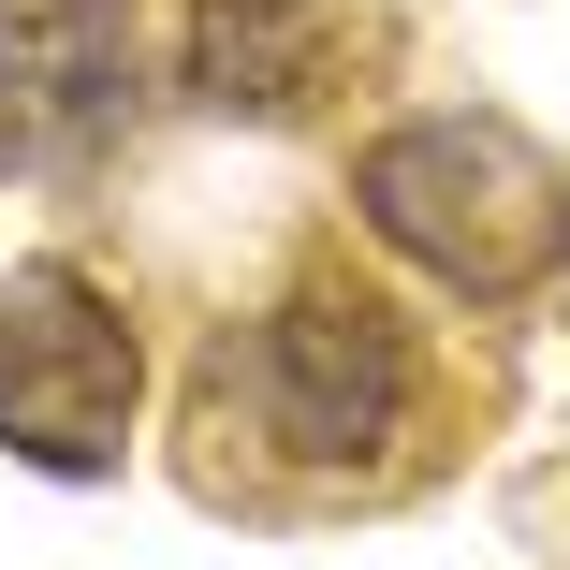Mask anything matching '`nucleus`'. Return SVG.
Listing matches in <instances>:
<instances>
[{
    "label": "nucleus",
    "mask_w": 570,
    "mask_h": 570,
    "mask_svg": "<svg viewBox=\"0 0 570 570\" xmlns=\"http://www.w3.org/2000/svg\"><path fill=\"white\" fill-rule=\"evenodd\" d=\"M205 395H219V424H249L264 469H293V483H381L410 453V424H424V395H439V366H424V322L352 249H322V264H293L205 352Z\"/></svg>",
    "instance_id": "obj_1"
},
{
    "label": "nucleus",
    "mask_w": 570,
    "mask_h": 570,
    "mask_svg": "<svg viewBox=\"0 0 570 570\" xmlns=\"http://www.w3.org/2000/svg\"><path fill=\"white\" fill-rule=\"evenodd\" d=\"M352 219H366L381 264L439 278L453 307H527L570 278V161L498 102H424V118L366 132Z\"/></svg>",
    "instance_id": "obj_2"
},
{
    "label": "nucleus",
    "mask_w": 570,
    "mask_h": 570,
    "mask_svg": "<svg viewBox=\"0 0 570 570\" xmlns=\"http://www.w3.org/2000/svg\"><path fill=\"white\" fill-rule=\"evenodd\" d=\"M147 395L132 307L88 264H0V453L30 469H118Z\"/></svg>",
    "instance_id": "obj_3"
},
{
    "label": "nucleus",
    "mask_w": 570,
    "mask_h": 570,
    "mask_svg": "<svg viewBox=\"0 0 570 570\" xmlns=\"http://www.w3.org/2000/svg\"><path fill=\"white\" fill-rule=\"evenodd\" d=\"M132 118V0H0V176H45Z\"/></svg>",
    "instance_id": "obj_4"
},
{
    "label": "nucleus",
    "mask_w": 570,
    "mask_h": 570,
    "mask_svg": "<svg viewBox=\"0 0 570 570\" xmlns=\"http://www.w3.org/2000/svg\"><path fill=\"white\" fill-rule=\"evenodd\" d=\"M366 59V16L352 0H190L176 16V88L205 118H322Z\"/></svg>",
    "instance_id": "obj_5"
}]
</instances>
